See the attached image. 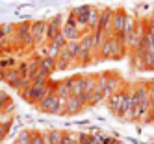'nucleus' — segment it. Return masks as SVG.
I'll return each mask as SVG.
<instances>
[{
    "label": "nucleus",
    "instance_id": "1",
    "mask_svg": "<svg viewBox=\"0 0 154 144\" xmlns=\"http://www.w3.org/2000/svg\"><path fill=\"white\" fill-rule=\"evenodd\" d=\"M102 55L104 57H121L123 55V39H108L102 44Z\"/></svg>",
    "mask_w": 154,
    "mask_h": 144
}]
</instances>
